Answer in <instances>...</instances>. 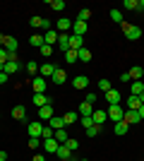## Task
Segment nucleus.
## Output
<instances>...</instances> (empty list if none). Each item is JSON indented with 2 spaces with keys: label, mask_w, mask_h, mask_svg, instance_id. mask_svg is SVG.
Instances as JSON below:
<instances>
[{
  "label": "nucleus",
  "mask_w": 144,
  "mask_h": 161,
  "mask_svg": "<svg viewBox=\"0 0 144 161\" xmlns=\"http://www.w3.org/2000/svg\"><path fill=\"white\" fill-rule=\"evenodd\" d=\"M106 113H108L110 123H120V120H123V115H125V108H123V103H108Z\"/></svg>",
  "instance_id": "nucleus-1"
},
{
  "label": "nucleus",
  "mask_w": 144,
  "mask_h": 161,
  "mask_svg": "<svg viewBox=\"0 0 144 161\" xmlns=\"http://www.w3.org/2000/svg\"><path fill=\"white\" fill-rule=\"evenodd\" d=\"M123 34H125V39H130V41L142 39V29L135 27V24H127V22H123Z\"/></svg>",
  "instance_id": "nucleus-2"
},
{
  "label": "nucleus",
  "mask_w": 144,
  "mask_h": 161,
  "mask_svg": "<svg viewBox=\"0 0 144 161\" xmlns=\"http://www.w3.org/2000/svg\"><path fill=\"white\" fill-rule=\"evenodd\" d=\"M22 70V63L19 60H7L5 65H3V72L5 75H17Z\"/></svg>",
  "instance_id": "nucleus-3"
},
{
  "label": "nucleus",
  "mask_w": 144,
  "mask_h": 161,
  "mask_svg": "<svg viewBox=\"0 0 144 161\" xmlns=\"http://www.w3.org/2000/svg\"><path fill=\"white\" fill-rule=\"evenodd\" d=\"M43 152H46V154H55V152H58V147H60V142L55 140V137H51V140H43Z\"/></svg>",
  "instance_id": "nucleus-4"
},
{
  "label": "nucleus",
  "mask_w": 144,
  "mask_h": 161,
  "mask_svg": "<svg viewBox=\"0 0 144 161\" xmlns=\"http://www.w3.org/2000/svg\"><path fill=\"white\" fill-rule=\"evenodd\" d=\"M87 29H89V22H82V19H75V22H72V34H77V36H84Z\"/></svg>",
  "instance_id": "nucleus-5"
},
{
  "label": "nucleus",
  "mask_w": 144,
  "mask_h": 161,
  "mask_svg": "<svg viewBox=\"0 0 144 161\" xmlns=\"http://www.w3.org/2000/svg\"><path fill=\"white\" fill-rule=\"evenodd\" d=\"M17 46H19V41L14 39V36H7L5 39V51H7V55H17Z\"/></svg>",
  "instance_id": "nucleus-6"
},
{
  "label": "nucleus",
  "mask_w": 144,
  "mask_h": 161,
  "mask_svg": "<svg viewBox=\"0 0 144 161\" xmlns=\"http://www.w3.org/2000/svg\"><path fill=\"white\" fill-rule=\"evenodd\" d=\"M53 106H55V103H46V106H41V108H39V118L48 123L51 118H53Z\"/></svg>",
  "instance_id": "nucleus-7"
},
{
  "label": "nucleus",
  "mask_w": 144,
  "mask_h": 161,
  "mask_svg": "<svg viewBox=\"0 0 144 161\" xmlns=\"http://www.w3.org/2000/svg\"><path fill=\"white\" fill-rule=\"evenodd\" d=\"M46 87H48L46 80H43L41 75H36L34 77V94H46Z\"/></svg>",
  "instance_id": "nucleus-8"
},
{
  "label": "nucleus",
  "mask_w": 144,
  "mask_h": 161,
  "mask_svg": "<svg viewBox=\"0 0 144 161\" xmlns=\"http://www.w3.org/2000/svg\"><path fill=\"white\" fill-rule=\"evenodd\" d=\"M41 130H43V123H27L29 137H41Z\"/></svg>",
  "instance_id": "nucleus-9"
},
{
  "label": "nucleus",
  "mask_w": 144,
  "mask_h": 161,
  "mask_svg": "<svg viewBox=\"0 0 144 161\" xmlns=\"http://www.w3.org/2000/svg\"><path fill=\"white\" fill-rule=\"evenodd\" d=\"M55 67H58V65H53V63H43V65L39 67V75H41L43 80H46V77H53Z\"/></svg>",
  "instance_id": "nucleus-10"
},
{
  "label": "nucleus",
  "mask_w": 144,
  "mask_h": 161,
  "mask_svg": "<svg viewBox=\"0 0 144 161\" xmlns=\"http://www.w3.org/2000/svg\"><path fill=\"white\" fill-rule=\"evenodd\" d=\"M72 87L75 89H87L89 87V77H87V75H77L75 80H72Z\"/></svg>",
  "instance_id": "nucleus-11"
},
{
  "label": "nucleus",
  "mask_w": 144,
  "mask_h": 161,
  "mask_svg": "<svg viewBox=\"0 0 144 161\" xmlns=\"http://www.w3.org/2000/svg\"><path fill=\"white\" fill-rule=\"evenodd\" d=\"M120 101H123V96H120L118 89H108L106 92V103H120Z\"/></svg>",
  "instance_id": "nucleus-12"
},
{
  "label": "nucleus",
  "mask_w": 144,
  "mask_h": 161,
  "mask_svg": "<svg viewBox=\"0 0 144 161\" xmlns=\"http://www.w3.org/2000/svg\"><path fill=\"white\" fill-rule=\"evenodd\" d=\"M46 125H51V128H53V132H55V130L67 128V125H65V120H62V115H53V118H51V120H48Z\"/></svg>",
  "instance_id": "nucleus-13"
},
{
  "label": "nucleus",
  "mask_w": 144,
  "mask_h": 161,
  "mask_svg": "<svg viewBox=\"0 0 144 161\" xmlns=\"http://www.w3.org/2000/svg\"><path fill=\"white\" fill-rule=\"evenodd\" d=\"M55 27H58V31H60V34H67L70 29H72V19H67V17H60Z\"/></svg>",
  "instance_id": "nucleus-14"
},
{
  "label": "nucleus",
  "mask_w": 144,
  "mask_h": 161,
  "mask_svg": "<svg viewBox=\"0 0 144 161\" xmlns=\"http://www.w3.org/2000/svg\"><path fill=\"white\" fill-rule=\"evenodd\" d=\"M53 84H65V80H67V75H65V70L62 67H55V72H53Z\"/></svg>",
  "instance_id": "nucleus-15"
},
{
  "label": "nucleus",
  "mask_w": 144,
  "mask_h": 161,
  "mask_svg": "<svg viewBox=\"0 0 144 161\" xmlns=\"http://www.w3.org/2000/svg\"><path fill=\"white\" fill-rule=\"evenodd\" d=\"M58 36H60V34L55 31V29H51V31L43 34V43H46V46H53V43H58Z\"/></svg>",
  "instance_id": "nucleus-16"
},
{
  "label": "nucleus",
  "mask_w": 144,
  "mask_h": 161,
  "mask_svg": "<svg viewBox=\"0 0 144 161\" xmlns=\"http://www.w3.org/2000/svg\"><path fill=\"white\" fill-rule=\"evenodd\" d=\"M70 48H72V51L84 48V39H82V36H77V34H70Z\"/></svg>",
  "instance_id": "nucleus-17"
},
{
  "label": "nucleus",
  "mask_w": 144,
  "mask_h": 161,
  "mask_svg": "<svg viewBox=\"0 0 144 161\" xmlns=\"http://www.w3.org/2000/svg\"><path fill=\"white\" fill-rule=\"evenodd\" d=\"M91 120H94L96 125H103V123L108 120V113H106V111H96V108H94V113H91Z\"/></svg>",
  "instance_id": "nucleus-18"
},
{
  "label": "nucleus",
  "mask_w": 144,
  "mask_h": 161,
  "mask_svg": "<svg viewBox=\"0 0 144 161\" xmlns=\"http://www.w3.org/2000/svg\"><path fill=\"white\" fill-rule=\"evenodd\" d=\"M123 120L127 123V125H132V123H142V118H139V113H137V111H125Z\"/></svg>",
  "instance_id": "nucleus-19"
},
{
  "label": "nucleus",
  "mask_w": 144,
  "mask_h": 161,
  "mask_svg": "<svg viewBox=\"0 0 144 161\" xmlns=\"http://www.w3.org/2000/svg\"><path fill=\"white\" fill-rule=\"evenodd\" d=\"M58 48L65 51V53L70 51V34H60V36H58Z\"/></svg>",
  "instance_id": "nucleus-20"
},
{
  "label": "nucleus",
  "mask_w": 144,
  "mask_h": 161,
  "mask_svg": "<svg viewBox=\"0 0 144 161\" xmlns=\"http://www.w3.org/2000/svg\"><path fill=\"white\" fill-rule=\"evenodd\" d=\"M55 156H58L60 161H67V159H72V152H70L65 144H60V147H58V152H55Z\"/></svg>",
  "instance_id": "nucleus-21"
},
{
  "label": "nucleus",
  "mask_w": 144,
  "mask_h": 161,
  "mask_svg": "<svg viewBox=\"0 0 144 161\" xmlns=\"http://www.w3.org/2000/svg\"><path fill=\"white\" fill-rule=\"evenodd\" d=\"M127 75H130L132 82H139V80H142V75H144V67L135 65V67H130V72H127Z\"/></svg>",
  "instance_id": "nucleus-22"
},
{
  "label": "nucleus",
  "mask_w": 144,
  "mask_h": 161,
  "mask_svg": "<svg viewBox=\"0 0 144 161\" xmlns=\"http://www.w3.org/2000/svg\"><path fill=\"white\" fill-rule=\"evenodd\" d=\"M46 103H53V99L51 96H46V94H34V106H46Z\"/></svg>",
  "instance_id": "nucleus-23"
},
{
  "label": "nucleus",
  "mask_w": 144,
  "mask_h": 161,
  "mask_svg": "<svg viewBox=\"0 0 144 161\" xmlns=\"http://www.w3.org/2000/svg\"><path fill=\"white\" fill-rule=\"evenodd\" d=\"M77 60H79V63H89L91 60V53H89V48H87V46L77 51Z\"/></svg>",
  "instance_id": "nucleus-24"
},
{
  "label": "nucleus",
  "mask_w": 144,
  "mask_h": 161,
  "mask_svg": "<svg viewBox=\"0 0 144 161\" xmlns=\"http://www.w3.org/2000/svg\"><path fill=\"white\" fill-rule=\"evenodd\" d=\"M12 118L14 120H24V118H27V108L24 106H14L12 108Z\"/></svg>",
  "instance_id": "nucleus-25"
},
{
  "label": "nucleus",
  "mask_w": 144,
  "mask_h": 161,
  "mask_svg": "<svg viewBox=\"0 0 144 161\" xmlns=\"http://www.w3.org/2000/svg\"><path fill=\"white\" fill-rule=\"evenodd\" d=\"M91 113H94V106H91V103H87V101L79 103V118H87V115H91Z\"/></svg>",
  "instance_id": "nucleus-26"
},
{
  "label": "nucleus",
  "mask_w": 144,
  "mask_h": 161,
  "mask_svg": "<svg viewBox=\"0 0 144 161\" xmlns=\"http://www.w3.org/2000/svg\"><path fill=\"white\" fill-rule=\"evenodd\" d=\"M62 120H65V125L70 128L72 123H77V120H79V113H75V111H67V113L62 115Z\"/></svg>",
  "instance_id": "nucleus-27"
},
{
  "label": "nucleus",
  "mask_w": 144,
  "mask_h": 161,
  "mask_svg": "<svg viewBox=\"0 0 144 161\" xmlns=\"http://www.w3.org/2000/svg\"><path fill=\"white\" fill-rule=\"evenodd\" d=\"M53 137H55L58 142H60V144H65V142L70 140V135H67V128H62V130H55V132H53Z\"/></svg>",
  "instance_id": "nucleus-28"
},
{
  "label": "nucleus",
  "mask_w": 144,
  "mask_h": 161,
  "mask_svg": "<svg viewBox=\"0 0 144 161\" xmlns=\"http://www.w3.org/2000/svg\"><path fill=\"white\" fill-rule=\"evenodd\" d=\"M144 92V82H132V87H130V94L132 96H139Z\"/></svg>",
  "instance_id": "nucleus-29"
},
{
  "label": "nucleus",
  "mask_w": 144,
  "mask_h": 161,
  "mask_svg": "<svg viewBox=\"0 0 144 161\" xmlns=\"http://www.w3.org/2000/svg\"><path fill=\"white\" fill-rule=\"evenodd\" d=\"M39 67H41V65H39L36 60H29L27 63V72L31 75V77H36V75H39Z\"/></svg>",
  "instance_id": "nucleus-30"
},
{
  "label": "nucleus",
  "mask_w": 144,
  "mask_h": 161,
  "mask_svg": "<svg viewBox=\"0 0 144 161\" xmlns=\"http://www.w3.org/2000/svg\"><path fill=\"white\" fill-rule=\"evenodd\" d=\"M127 128H130V125H127L125 120H120V123H115V128H113V132H115V135H125V132H127Z\"/></svg>",
  "instance_id": "nucleus-31"
},
{
  "label": "nucleus",
  "mask_w": 144,
  "mask_h": 161,
  "mask_svg": "<svg viewBox=\"0 0 144 161\" xmlns=\"http://www.w3.org/2000/svg\"><path fill=\"white\" fill-rule=\"evenodd\" d=\"M89 17H91V10H89V7H82V10L77 12V19H82V22H89Z\"/></svg>",
  "instance_id": "nucleus-32"
},
{
  "label": "nucleus",
  "mask_w": 144,
  "mask_h": 161,
  "mask_svg": "<svg viewBox=\"0 0 144 161\" xmlns=\"http://www.w3.org/2000/svg\"><path fill=\"white\" fill-rule=\"evenodd\" d=\"M41 144H43L41 137H29V149H31V152H36V149L41 147Z\"/></svg>",
  "instance_id": "nucleus-33"
},
{
  "label": "nucleus",
  "mask_w": 144,
  "mask_h": 161,
  "mask_svg": "<svg viewBox=\"0 0 144 161\" xmlns=\"http://www.w3.org/2000/svg\"><path fill=\"white\" fill-rule=\"evenodd\" d=\"M127 103H130V108H127V111H137V108L139 106H142V103H139V99H137V96H127Z\"/></svg>",
  "instance_id": "nucleus-34"
},
{
  "label": "nucleus",
  "mask_w": 144,
  "mask_h": 161,
  "mask_svg": "<svg viewBox=\"0 0 144 161\" xmlns=\"http://www.w3.org/2000/svg\"><path fill=\"white\" fill-rule=\"evenodd\" d=\"M48 5L53 7L55 12H62V10H65V3H62V0H48Z\"/></svg>",
  "instance_id": "nucleus-35"
},
{
  "label": "nucleus",
  "mask_w": 144,
  "mask_h": 161,
  "mask_svg": "<svg viewBox=\"0 0 144 161\" xmlns=\"http://www.w3.org/2000/svg\"><path fill=\"white\" fill-rule=\"evenodd\" d=\"M29 43H31V46H39V48H41V46H43V36H41V34H31Z\"/></svg>",
  "instance_id": "nucleus-36"
},
{
  "label": "nucleus",
  "mask_w": 144,
  "mask_h": 161,
  "mask_svg": "<svg viewBox=\"0 0 144 161\" xmlns=\"http://www.w3.org/2000/svg\"><path fill=\"white\" fill-rule=\"evenodd\" d=\"M101 128H103V125H96V123H94L91 128H87V137H96V135L101 132Z\"/></svg>",
  "instance_id": "nucleus-37"
},
{
  "label": "nucleus",
  "mask_w": 144,
  "mask_h": 161,
  "mask_svg": "<svg viewBox=\"0 0 144 161\" xmlns=\"http://www.w3.org/2000/svg\"><path fill=\"white\" fill-rule=\"evenodd\" d=\"M123 7L125 10H139V0H125Z\"/></svg>",
  "instance_id": "nucleus-38"
},
{
  "label": "nucleus",
  "mask_w": 144,
  "mask_h": 161,
  "mask_svg": "<svg viewBox=\"0 0 144 161\" xmlns=\"http://www.w3.org/2000/svg\"><path fill=\"white\" fill-rule=\"evenodd\" d=\"M65 60H67L70 65H75V63H77V51H72V48H70L67 53H65Z\"/></svg>",
  "instance_id": "nucleus-39"
},
{
  "label": "nucleus",
  "mask_w": 144,
  "mask_h": 161,
  "mask_svg": "<svg viewBox=\"0 0 144 161\" xmlns=\"http://www.w3.org/2000/svg\"><path fill=\"white\" fill-rule=\"evenodd\" d=\"M53 137V128L51 125H43V130H41V140H51Z\"/></svg>",
  "instance_id": "nucleus-40"
},
{
  "label": "nucleus",
  "mask_w": 144,
  "mask_h": 161,
  "mask_svg": "<svg viewBox=\"0 0 144 161\" xmlns=\"http://www.w3.org/2000/svg\"><path fill=\"white\" fill-rule=\"evenodd\" d=\"M110 19L118 22V24H123V12H120V10H110Z\"/></svg>",
  "instance_id": "nucleus-41"
},
{
  "label": "nucleus",
  "mask_w": 144,
  "mask_h": 161,
  "mask_svg": "<svg viewBox=\"0 0 144 161\" xmlns=\"http://www.w3.org/2000/svg\"><path fill=\"white\" fill-rule=\"evenodd\" d=\"M65 147H67V149H70V152H77V147H79V142H77V140H75V137H70V140H67V142H65Z\"/></svg>",
  "instance_id": "nucleus-42"
},
{
  "label": "nucleus",
  "mask_w": 144,
  "mask_h": 161,
  "mask_svg": "<svg viewBox=\"0 0 144 161\" xmlns=\"http://www.w3.org/2000/svg\"><path fill=\"white\" fill-rule=\"evenodd\" d=\"M39 51H41V55H43V58H51V55H53V46H46V43H43V46L39 48Z\"/></svg>",
  "instance_id": "nucleus-43"
},
{
  "label": "nucleus",
  "mask_w": 144,
  "mask_h": 161,
  "mask_svg": "<svg viewBox=\"0 0 144 161\" xmlns=\"http://www.w3.org/2000/svg\"><path fill=\"white\" fill-rule=\"evenodd\" d=\"M99 89L106 94V92H108V89H113V87H110V82H108V80H99Z\"/></svg>",
  "instance_id": "nucleus-44"
},
{
  "label": "nucleus",
  "mask_w": 144,
  "mask_h": 161,
  "mask_svg": "<svg viewBox=\"0 0 144 161\" xmlns=\"http://www.w3.org/2000/svg\"><path fill=\"white\" fill-rule=\"evenodd\" d=\"M7 60H10V55H7V51H5V48H0V70H3V65H5Z\"/></svg>",
  "instance_id": "nucleus-45"
},
{
  "label": "nucleus",
  "mask_w": 144,
  "mask_h": 161,
  "mask_svg": "<svg viewBox=\"0 0 144 161\" xmlns=\"http://www.w3.org/2000/svg\"><path fill=\"white\" fill-rule=\"evenodd\" d=\"M29 24H31V27H41V24H43V17H39V14H34V17L29 19Z\"/></svg>",
  "instance_id": "nucleus-46"
},
{
  "label": "nucleus",
  "mask_w": 144,
  "mask_h": 161,
  "mask_svg": "<svg viewBox=\"0 0 144 161\" xmlns=\"http://www.w3.org/2000/svg\"><path fill=\"white\" fill-rule=\"evenodd\" d=\"M79 123H82V125H84V130L94 125V120H91V115H87V118H79Z\"/></svg>",
  "instance_id": "nucleus-47"
},
{
  "label": "nucleus",
  "mask_w": 144,
  "mask_h": 161,
  "mask_svg": "<svg viewBox=\"0 0 144 161\" xmlns=\"http://www.w3.org/2000/svg\"><path fill=\"white\" fill-rule=\"evenodd\" d=\"M96 99H99V96H96L94 92H89V94H87V99H84V101H87V103H91V106H94V103H96Z\"/></svg>",
  "instance_id": "nucleus-48"
},
{
  "label": "nucleus",
  "mask_w": 144,
  "mask_h": 161,
  "mask_svg": "<svg viewBox=\"0 0 144 161\" xmlns=\"http://www.w3.org/2000/svg\"><path fill=\"white\" fill-rule=\"evenodd\" d=\"M7 80H10V75H5V72H3V70H0V84H5Z\"/></svg>",
  "instance_id": "nucleus-49"
},
{
  "label": "nucleus",
  "mask_w": 144,
  "mask_h": 161,
  "mask_svg": "<svg viewBox=\"0 0 144 161\" xmlns=\"http://www.w3.org/2000/svg\"><path fill=\"white\" fill-rule=\"evenodd\" d=\"M31 161H46V156H43V154H34V159H31Z\"/></svg>",
  "instance_id": "nucleus-50"
},
{
  "label": "nucleus",
  "mask_w": 144,
  "mask_h": 161,
  "mask_svg": "<svg viewBox=\"0 0 144 161\" xmlns=\"http://www.w3.org/2000/svg\"><path fill=\"white\" fill-rule=\"evenodd\" d=\"M137 113H139V118H142V120H144V103H142V106L137 108Z\"/></svg>",
  "instance_id": "nucleus-51"
},
{
  "label": "nucleus",
  "mask_w": 144,
  "mask_h": 161,
  "mask_svg": "<svg viewBox=\"0 0 144 161\" xmlns=\"http://www.w3.org/2000/svg\"><path fill=\"white\" fill-rule=\"evenodd\" d=\"M0 161H7V152H0Z\"/></svg>",
  "instance_id": "nucleus-52"
},
{
  "label": "nucleus",
  "mask_w": 144,
  "mask_h": 161,
  "mask_svg": "<svg viewBox=\"0 0 144 161\" xmlns=\"http://www.w3.org/2000/svg\"><path fill=\"white\" fill-rule=\"evenodd\" d=\"M5 39H7V36H3V34H0V48L5 46Z\"/></svg>",
  "instance_id": "nucleus-53"
},
{
  "label": "nucleus",
  "mask_w": 144,
  "mask_h": 161,
  "mask_svg": "<svg viewBox=\"0 0 144 161\" xmlns=\"http://www.w3.org/2000/svg\"><path fill=\"white\" fill-rule=\"evenodd\" d=\"M137 99H139V103H144V92H142V94L137 96Z\"/></svg>",
  "instance_id": "nucleus-54"
},
{
  "label": "nucleus",
  "mask_w": 144,
  "mask_h": 161,
  "mask_svg": "<svg viewBox=\"0 0 144 161\" xmlns=\"http://www.w3.org/2000/svg\"><path fill=\"white\" fill-rule=\"evenodd\" d=\"M139 10H144V0H139Z\"/></svg>",
  "instance_id": "nucleus-55"
},
{
  "label": "nucleus",
  "mask_w": 144,
  "mask_h": 161,
  "mask_svg": "<svg viewBox=\"0 0 144 161\" xmlns=\"http://www.w3.org/2000/svg\"><path fill=\"white\" fill-rule=\"evenodd\" d=\"M79 161H89V159H79Z\"/></svg>",
  "instance_id": "nucleus-56"
}]
</instances>
